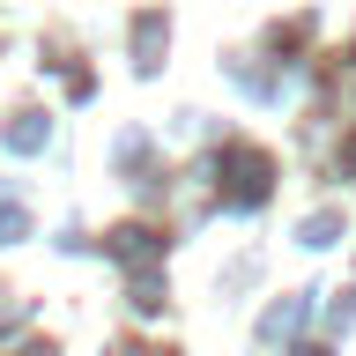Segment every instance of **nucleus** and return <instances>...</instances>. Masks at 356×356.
I'll return each instance as SVG.
<instances>
[{
  "instance_id": "6e6552de",
  "label": "nucleus",
  "mask_w": 356,
  "mask_h": 356,
  "mask_svg": "<svg viewBox=\"0 0 356 356\" xmlns=\"http://www.w3.org/2000/svg\"><path fill=\"white\" fill-rule=\"evenodd\" d=\"M349 171H356V141H349Z\"/></svg>"
},
{
  "instance_id": "f257e3e1",
  "label": "nucleus",
  "mask_w": 356,
  "mask_h": 356,
  "mask_svg": "<svg viewBox=\"0 0 356 356\" xmlns=\"http://www.w3.org/2000/svg\"><path fill=\"white\" fill-rule=\"evenodd\" d=\"M267 178H275V171H267V156L260 149H238V156H230V208H260V200H267Z\"/></svg>"
},
{
  "instance_id": "7ed1b4c3",
  "label": "nucleus",
  "mask_w": 356,
  "mask_h": 356,
  "mask_svg": "<svg viewBox=\"0 0 356 356\" xmlns=\"http://www.w3.org/2000/svg\"><path fill=\"white\" fill-rule=\"evenodd\" d=\"M111 252H119L127 267H141V260H156V238H149V230H119V238H111Z\"/></svg>"
},
{
  "instance_id": "f03ea898",
  "label": "nucleus",
  "mask_w": 356,
  "mask_h": 356,
  "mask_svg": "<svg viewBox=\"0 0 356 356\" xmlns=\"http://www.w3.org/2000/svg\"><path fill=\"white\" fill-rule=\"evenodd\" d=\"M156 52H163V15H141L134 22V67L156 74Z\"/></svg>"
},
{
  "instance_id": "423d86ee",
  "label": "nucleus",
  "mask_w": 356,
  "mask_h": 356,
  "mask_svg": "<svg viewBox=\"0 0 356 356\" xmlns=\"http://www.w3.org/2000/svg\"><path fill=\"white\" fill-rule=\"evenodd\" d=\"M334 230H341L334 216H312V222H305V245H334Z\"/></svg>"
},
{
  "instance_id": "0eeeda50",
  "label": "nucleus",
  "mask_w": 356,
  "mask_h": 356,
  "mask_svg": "<svg viewBox=\"0 0 356 356\" xmlns=\"http://www.w3.org/2000/svg\"><path fill=\"white\" fill-rule=\"evenodd\" d=\"M22 238V216H15V208H0V245H15Z\"/></svg>"
},
{
  "instance_id": "20e7f679",
  "label": "nucleus",
  "mask_w": 356,
  "mask_h": 356,
  "mask_svg": "<svg viewBox=\"0 0 356 356\" xmlns=\"http://www.w3.org/2000/svg\"><path fill=\"white\" fill-rule=\"evenodd\" d=\"M44 134H52V127H44L38 111H22L15 127H8V149H44Z\"/></svg>"
},
{
  "instance_id": "39448f33",
  "label": "nucleus",
  "mask_w": 356,
  "mask_h": 356,
  "mask_svg": "<svg viewBox=\"0 0 356 356\" xmlns=\"http://www.w3.org/2000/svg\"><path fill=\"white\" fill-rule=\"evenodd\" d=\"M297 319H305V297H289V305H275V312H267V327H260V334H267V341H282V334L297 327Z\"/></svg>"
}]
</instances>
